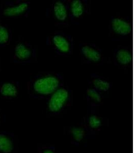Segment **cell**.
<instances>
[{"label":"cell","mask_w":136,"mask_h":153,"mask_svg":"<svg viewBox=\"0 0 136 153\" xmlns=\"http://www.w3.org/2000/svg\"><path fill=\"white\" fill-rule=\"evenodd\" d=\"M54 11L58 19L63 21L67 17V11L63 4L60 2L56 3L54 6Z\"/></svg>","instance_id":"9"},{"label":"cell","mask_w":136,"mask_h":153,"mask_svg":"<svg viewBox=\"0 0 136 153\" xmlns=\"http://www.w3.org/2000/svg\"><path fill=\"white\" fill-rule=\"evenodd\" d=\"M112 26L114 30L116 33L126 35L131 31V27L128 23L121 19H116L112 22Z\"/></svg>","instance_id":"4"},{"label":"cell","mask_w":136,"mask_h":153,"mask_svg":"<svg viewBox=\"0 0 136 153\" xmlns=\"http://www.w3.org/2000/svg\"><path fill=\"white\" fill-rule=\"evenodd\" d=\"M68 97L66 90L60 89L53 94L49 103V108L52 111H57L63 106Z\"/></svg>","instance_id":"2"},{"label":"cell","mask_w":136,"mask_h":153,"mask_svg":"<svg viewBox=\"0 0 136 153\" xmlns=\"http://www.w3.org/2000/svg\"><path fill=\"white\" fill-rule=\"evenodd\" d=\"M9 39V33L7 29L0 25V44L6 43Z\"/></svg>","instance_id":"13"},{"label":"cell","mask_w":136,"mask_h":153,"mask_svg":"<svg viewBox=\"0 0 136 153\" xmlns=\"http://www.w3.org/2000/svg\"><path fill=\"white\" fill-rule=\"evenodd\" d=\"M93 84L95 87H96L97 88L100 89L101 91H107L110 87L109 83L100 79H96L94 80Z\"/></svg>","instance_id":"14"},{"label":"cell","mask_w":136,"mask_h":153,"mask_svg":"<svg viewBox=\"0 0 136 153\" xmlns=\"http://www.w3.org/2000/svg\"><path fill=\"white\" fill-rule=\"evenodd\" d=\"M73 137L77 141H80L84 135V131L80 128H74L72 130Z\"/></svg>","instance_id":"15"},{"label":"cell","mask_w":136,"mask_h":153,"mask_svg":"<svg viewBox=\"0 0 136 153\" xmlns=\"http://www.w3.org/2000/svg\"><path fill=\"white\" fill-rule=\"evenodd\" d=\"M88 94L90 97L92 98L93 99L97 102H100L101 101V97L100 95L98 94L96 91L93 90V89H88L87 91Z\"/></svg>","instance_id":"17"},{"label":"cell","mask_w":136,"mask_h":153,"mask_svg":"<svg viewBox=\"0 0 136 153\" xmlns=\"http://www.w3.org/2000/svg\"><path fill=\"white\" fill-rule=\"evenodd\" d=\"M15 55L18 59H27L31 55V52L27 48L21 44H18L15 49Z\"/></svg>","instance_id":"7"},{"label":"cell","mask_w":136,"mask_h":153,"mask_svg":"<svg viewBox=\"0 0 136 153\" xmlns=\"http://www.w3.org/2000/svg\"><path fill=\"white\" fill-rule=\"evenodd\" d=\"M82 52L86 57L92 61H98L100 59V54L89 47L86 46L83 48Z\"/></svg>","instance_id":"10"},{"label":"cell","mask_w":136,"mask_h":153,"mask_svg":"<svg viewBox=\"0 0 136 153\" xmlns=\"http://www.w3.org/2000/svg\"><path fill=\"white\" fill-rule=\"evenodd\" d=\"M0 92L2 96L7 97H14L17 95L18 91L16 86L11 83L7 82L2 85Z\"/></svg>","instance_id":"5"},{"label":"cell","mask_w":136,"mask_h":153,"mask_svg":"<svg viewBox=\"0 0 136 153\" xmlns=\"http://www.w3.org/2000/svg\"><path fill=\"white\" fill-rule=\"evenodd\" d=\"M44 153H54L52 152L51 151H49V150H47V151H46L44 152Z\"/></svg>","instance_id":"18"},{"label":"cell","mask_w":136,"mask_h":153,"mask_svg":"<svg viewBox=\"0 0 136 153\" xmlns=\"http://www.w3.org/2000/svg\"><path fill=\"white\" fill-rule=\"evenodd\" d=\"M101 124V122L98 118L95 116H92L90 118V125L93 128L99 127Z\"/></svg>","instance_id":"16"},{"label":"cell","mask_w":136,"mask_h":153,"mask_svg":"<svg viewBox=\"0 0 136 153\" xmlns=\"http://www.w3.org/2000/svg\"><path fill=\"white\" fill-rule=\"evenodd\" d=\"M59 84L58 80L53 76H48L36 81L34 88L36 92L41 94H47L53 92Z\"/></svg>","instance_id":"1"},{"label":"cell","mask_w":136,"mask_h":153,"mask_svg":"<svg viewBox=\"0 0 136 153\" xmlns=\"http://www.w3.org/2000/svg\"><path fill=\"white\" fill-rule=\"evenodd\" d=\"M28 8V4L26 3H23L19 5L6 8L3 11V14L7 17H12L18 16L26 10Z\"/></svg>","instance_id":"3"},{"label":"cell","mask_w":136,"mask_h":153,"mask_svg":"<svg viewBox=\"0 0 136 153\" xmlns=\"http://www.w3.org/2000/svg\"><path fill=\"white\" fill-rule=\"evenodd\" d=\"M72 11L73 16L75 17H79L83 13V5L80 1L75 0L72 3Z\"/></svg>","instance_id":"12"},{"label":"cell","mask_w":136,"mask_h":153,"mask_svg":"<svg viewBox=\"0 0 136 153\" xmlns=\"http://www.w3.org/2000/svg\"><path fill=\"white\" fill-rule=\"evenodd\" d=\"M117 57L119 62L122 65H126L130 62L132 59L131 54L125 50L119 51L117 53Z\"/></svg>","instance_id":"11"},{"label":"cell","mask_w":136,"mask_h":153,"mask_svg":"<svg viewBox=\"0 0 136 153\" xmlns=\"http://www.w3.org/2000/svg\"><path fill=\"white\" fill-rule=\"evenodd\" d=\"M13 149L11 140L6 135L0 134V152L4 153H9Z\"/></svg>","instance_id":"6"},{"label":"cell","mask_w":136,"mask_h":153,"mask_svg":"<svg viewBox=\"0 0 136 153\" xmlns=\"http://www.w3.org/2000/svg\"><path fill=\"white\" fill-rule=\"evenodd\" d=\"M54 42L58 49L63 52H67L69 50V44L67 40L60 36H56L53 39Z\"/></svg>","instance_id":"8"}]
</instances>
